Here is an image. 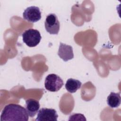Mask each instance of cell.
<instances>
[{
	"label": "cell",
	"instance_id": "1",
	"mask_svg": "<svg viewBox=\"0 0 121 121\" xmlns=\"http://www.w3.org/2000/svg\"><path fill=\"white\" fill-rule=\"evenodd\" d=\"M28 114L24 107L16 104H9L6 105L3 109L0 121H28Z\"/></svg>",
	"mask_w": 121,
	"mask_h": 121
},
{
	"label": "cell",
	"instance_id": "2",
	"mask_svg": "<svg viewBox=\"0 0 121 121\" xmlns=\"http://www.w3.org/2000/svg\"><path fill=\"white\" fill-rule=\"evenodd\" d=\"M23 41L30 47L37 45L42 38L40 33L36 29H28L26 30L22 35Z\"/></svg>",
	"mask_w": 121,
	"mask_h": 121
},
{
	"label": "cell",
	"instance_id": "3",
	"mask_svg": "<svg viewBox=\"0 0 121 121\" xmlns=\"http://www.w3.org/2000/svg\"><path fill=\"white\" fill-rule=\"evenodd\" d=\"M62 79L55 74H49L46 77L44 81L45 89L50 92H57L63 86Z\"/></svg>",
	"mask_w": 121,
	"mask_h": 121
},
{
	"label": "cell",
	"instance_id": "4",
	"mask_svg": "<svg viewBox=\"0 0 121 121\" xmlns=\"http://www.w3.org/2000/svg\"><path fill=\"white\" fill-rule=\"evenodd\" d=\"M44 26L47 32L51 35H57L60 30V22L55 14L48 15L44 22Z\"/></svg>",
	"mask_w": 121,
	"mask_h": 121
},
{
	"label": "cell",
	"instance_id": "5",
	"mask_svg": "<svg viewBox=\"0 0 121 121\" xmlns=\"http://www.w3.org/2000/svg\"><path fill=\"white\" fill-rule=\"evenodd\" d=\"M58 115L52 108H42L38 111L36 121H57Z\"/></svg>",
	"mask_w": 121,
	"mask_h": 121
},
{
	"label": "cell",
	"instance_id": "6",
	"mask_svg": "<svg viewBox=\"0 0 121 121\" xmlns=\"http://www.w3.org/2000/svg\"><path fill=\"white\" fill-rule=\"evenodd\" d=\"M24 19L32 23L36 22L41 18V12L36 6H30L27 8L23 13Z\"/></svg>",
	"mask_w": 121,
	"mask_h": 121
},
{
	"label": "cell",
	"instance_id": "7",
	"mask_svg": "<svg viewBox=\"0 0 121 121\" xmlns=\"http://www.w3.org/2000/svg\"><path fill=\"white\" fill-rule=\"evenodd\" d=\"M58 55L65 61L72 59L74 58V54L72 46L60 43Z\"/></svg>",
	"mask_w": 121,
	"mask_h": 121
},
{
	"label": "cell",
	"instance_id": "8",
	"mask_svg": "<svg viewBox=\"0 0 121 121\" xmlns=\"http://www.w3.org/2000/svg\"><path fill=\"white\" fill-rule=\"evenodd\" d=\"M39 102L35 99H29L26 101L25 108L30 117H34L40 108Z\"/></svg>",
	"mask_w": 121,
	"mask_h": 121
},
{
	"label": "cell",
	"instance_id": "9",
	"mask_svg": "<svg viewBox=\"0 0 121 121\" xmlns=\"http://www.w3.org/2000/svg\"><path fill=\"white\" fill-rule=\"evenodd\" d=\"M121 102L120 93L111 92L108 96L107 103L108 105L111 108H116L120 106Z\"/></svg>",
	"mask_w": 121,
	"mask_h": 121
},
{
	"label": "cell",
	"instance_id": "10",
	"mask_svg": "<svg viewBox=\"0 0 121 121\" xmlns=\"http://www.w3.org/2000/svg\"><path fill=\"white\" fill-rule=\"evenodd\" d=\"M81 85L82 83L80 81L70 78L67 80L65 86L69 92L74 93L81 87Z\"/></svg>",
	"mask_w": 121,
	"mask_h": 121
}]
</instances>
